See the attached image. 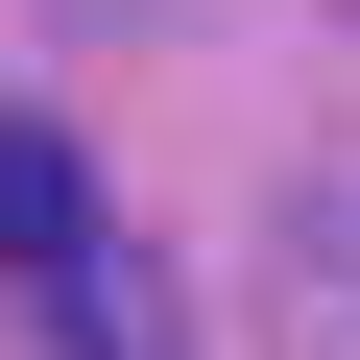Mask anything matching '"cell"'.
Listing matches in <instances>:
<instances>
[{
  "label": "cell",
  "instance_id": "cell-3",
  "mask_svg": "<svg viewBox=\"0 0 360 360\" xmlns=\"http://www.w3.org/2000/svg\"><path fill=\"white\" fill-rule=\"evenodd\" d=\"M49 312H72V360H193V312H168V288H144V264H120V240H96V264H72V288H49Z\"/></svg>",
  "mask_w": 360,
  "mask_h": 360
},
{
  "label": "cell",
  "instance_id": "cell-1",
  "mask_svg": "<svg viewBox=\"0 0 360 360\" xmlns=\"http://www.w3.org/2000/svg\"><path fill=\"white\" fill-rule=\"evenodd\" d=\"M264 360H360V193L264 217Z\"/></svg>",
  "mask_w": 360,
  "mask_h": 360
},
{
  "label": "cell",
  "instance_id": "cell-2",
  "mask_svg": "<svg viewBox=\"0 0 360 360\" xmlns=\"http://www.w3.org/2000/svg\"><path fill=\"white\" fill-rule=\"evenodd\" d=\"M0 264H25V288L96 264V168H72V120H0Z\"/></svg>",
  "mask_w": 360,
  "mask_h": 360
}]
</instances>
